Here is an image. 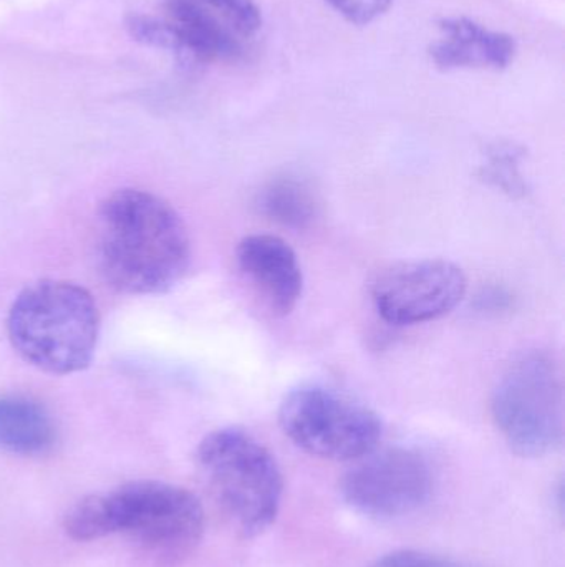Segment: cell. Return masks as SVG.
<instances>
[{
  "label": "cell",
  "instance_id": "obj_14",
  "mask_svg": "<svg viewBox=\"0 0 565 567\" xmlns=\"http://www.w3.org/2000/svg\"><path fill=\"white\" fill-rule=\"evenodd\" d=\"M125 27L126 32L135 42L171 53L178 60L179 65L185 69L195 70L201 66L186 43L185 37L171 20L133 13V16L126 17Z\"/></svg>",
  "mask_w": 565,
  "mask_h": 567
},
{
  "label": "cell",
  "instance_id": "obj_10",
  "mask_svg": "<svg viewBox=\"0 0 565 567\" xmlns=\"http://www.w3.org/2000/svg\"><path fill=\"white\" fill-rule=\"evenodd\" d=\"M443 40L430 47V56L438 69H494L511 65L516 42L504 32L486 29L468 17L441 19Z\"/></svg>",
  "mask_w": 565,
  "mask_h": 567
},
{
  "label": "cell",
  "instance_id": "obj_12",
  "mask_svg": "<svg viewBox=\"0 0 565 567\" xmlns=\"http://www.w3.org/2000/svg\"><path fill=\"white\" fill-rule=\"evenodd\" d=\"M166 13L201 65L215 60L232 62L242 55L239 40L206 7L191 0H168Z\"/></svg>",
  "mask_w": 565,
  "mask_h": 567
},
{
  "label": "cell",
  "instance_id": "obj_15",
  "mask_svg": "<svg viewBox=\"0 0 565 567\" xmlns=\"http://www.w3.org/2000/svg\"><path fill=\"white\" fill-rule=\"evenodd\" d=\"M221 13L229 25L244 37L254 35L262 25L261 10L254 0H191Z\"/></svg>",
  "mask_w": 565,
  "mask_h": 567
},
{
  "label": "cell",
  "instance_id": "obj_18",
  "mask_svg": "<svg viewBox=\"0 0 565 567\" xmlns=\"http://www.w3.org/2000/svg\"><path fill=\"white\" fill-rule=\"evenodd\" d=\"M516 153L511 150H500L491 156L490 172L491 176L496 179L498 185L508 189L520 188V178H517Z\"/></svg>",
  "mask_w": 565,
  "mask_h": 567
},
{
  "label": "cell",
  "instance_id": "obj_1",
  "mask_svg": "<svg viewBox=\"0 0 565 567\" xmlns=\"http://www.w3.org/2000/svg\"><path fill=\"white\" fill-rule=\"evenodd\" d=\"M95 249L103 279L129 296L168 292L191 265V241L181 216L143 189H119L102 203Z\"/></svg>",
  "mask_w": 565,
  "mask_h": 567
},
{
  "label": "cell",
  "instance_id": "obj_8",
  "mask_svg": "<svg viewBox=\"0 0 565 567\" xmlns=\"http://www.w3.org/2000/svg\"><path fill=\"white\" fill-rule=\"evenodd\" d=\"M463 269L444 259L401 262L372 282L378 316L391 326H417L447 316L467 296Z\"/></svg>",
  "mask_w": 565,
  "mask_h": 567
},
{
  "label": "cell",
  "instance_id": "obj_6",
  "mask_svg": "<svg viewBox=\"0 0 565 567\" xmlns=\"http://www.w3.org/2000/svg\"><path fill=\"white\" fill-rule=\"evenodd\" d=\"M279 423L302 452L332 462H357L377 450L384 425L377 413L321 385L292 390L282 400Z\"/></svg>",
  "mask_w": 565,
  "mask_h": 567
},
{
  "label": "cell",
  "instance_id": "obj_11",
  "mask_svg": "<svg viewBox=\"0 0 565 567\" xmlns=\"http://www.w3.org/2000/svg\"><path fill=\"white\" fill-rule=\"evenodd\" d=\"M55 442V423L40 403L27 396H0V450L36 456L50 452Z\"/></svg>",
  "mask_w": 565,
  "mask_h": 567
},
{
  "label": "cell",
  "instance_id": "obj_4",
  "mask_svg": "<svg viewBox=\"0 0 565 567\" xmlns=\"http://www.w3.org/2000/svg\"><path fill=\"white\" fill-rule=\"evenodd\" d=\"M491 415L517 455L556 452L564 442V382L556 359L533 350L514 360L494 386Z\"/></svg>",
  "mask_w": 565,
  "mask_h": 567
},
{
  "label": "cell",
  "instance_id": "obj_3",
  "mask_svg": "<svg viewBox=\"0 0 565 567\" xmlns=\"http://www.w3.org/2000/svg\"><path fill=\"white\" fill-rule=\"evenodd\" d=\"M196 465L212 502L229 525L252 538L278 518L284 478L278 460L254 435L226 426L196 450Z\"/></svg>",
  "mask_w": 565,
  "mask_h": 567
},
{
  "label": "cell",
  "instance_id": "obj_17",
  "mask_svg": "<svg viewBox=\"0 0 565 567\" xmlns=\"http://www.w3.org/2000/svg\"><path fill=\"white\" fill-rule=\"evenodd\" d=\"M368 567H467L453 559L441 558V556L430 555V553L411 551H395L390 555H385L384 558H378L374 565Z\"/></svg>",
  "mask_w": 565,
  "mask_h": 567
},
{
  "label": "cell",
  "instance_id": "obj_13",
  "mask_svg": "<svg viewBox=\"0 0 565 567\" xmlns=\"http://www.w3.org/2000/svg\"><path fill=\"white\" fill-rule=\"evenodd\" d=\"M258 206L271 221L291 229L308 228L317 216L314 193L291 176L272 179L259 195Z\"/></svg>",
  "mask_w": 565,
  "mask_h": 567
},
{
  "label": "cell",
  "instance_id": "obj_7",
  "mask_svg": "<svg viewBox=\"0 0 565 567\" xmlns=\"http://www.w3.org/2000/svg\"><path fill=\"white\" fill-rule=\"evenodd\" d=\"M342 480L341 493L354 512L375 519L400 518L418 512L433 495L435 476L417 450H374L357 460Z\"/></svg>",
  "mask_w": 565,
  "mask_h": 567
},
{
  "label": "cell",
  "instance_id": "obj_2",
  "mask_svg": "<svg viewBox=\"0 0 565 567\" xmlns=\"http://www.w3.org/2000/svg\"><path fill=\"white\" fill-rule=\"evenodd\" d=\"M7 333L27 363L52 375H70L86 369L95 355L98 307L85 287L45 279L15 297Z\"/></svg>",
  "mask_w": 565,
  "mask_h": 567
},
{
  "label": "cell",
  "instance_id": "obj_9",
  "mask_svg": "<svg viewBox=\"0 0 565 567\" xmlns=\"http://www.w3.org/2000/svg\"><path fill=\"white\" fill-rule=\"evenodd\" d=\"M242 275L278 316H287L304 290V275L294 249L274 235L245 236L236 249Z\"/></svg>",
  "mask_w": 565,
  "mask_h": 567
},
{
  "label": "cell",
  "instance_id": "obj_5",
  "mask_svg": "<svg viewBox=\"0 0 565 567\" xmlns=\"http://www.w3.org/2000/svg\"><path fill=\"white\" fill-rule=\"evenodd\" d=\"M109 536L125 533L163 559L188 556L205 533V509L188 489L165 482H129L103 493Z\"/></svg>",
  "mask_w": 565,
  "mask_h": 567
},
{
  "label": "cell",
  "instance_id": "obj_16",
  "mask_svg": "<svg viewBox=\"0 0 565 567\" xmlns=\"http://www.w3.org/2000/svg\"><path fill=\"white\" fill-rule=\"evenodd\" d=\"M341 16L355 25H367L387 12L391 0H327Z\"/></svg>",
  "mask_w": 565,
  "mask_h": 567
}]
</instances>
